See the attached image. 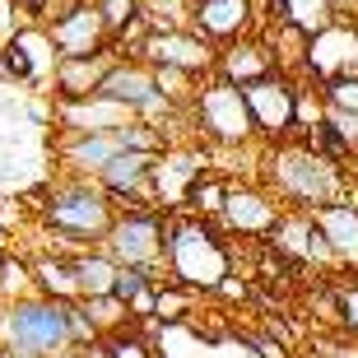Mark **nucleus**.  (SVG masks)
<instances>
[{"mask_svg":"<svg viewBox=\"0 0 358 358\" xmlns=\"http://www.w3.org/2000/svg\"><path fill=\"white\" fill-rule=\"evenodd\" d=\"M261 182L284 200V210L317 214L335 200H349V168L326 159L303 135L284 145H261Z\"/></svg>","mask_w":358,"mask_h":358,"instance_id":"nucleus-1","label":"nucleus"},{"mask_svg":"<svg viewBox=\"0 0 358 358\" xmlns=\"http://www.w3.org/2000/svg\"><path fill=\"white\" fill-rule=\"evenodd\" d=\"M117 214L121 210L112 205V196L98 182H89V177H66L42 200V228L61 242V252L103 247V238L117 224Z\"/></svg>","mask_w":358,"mask_h":358,"instance_id":"nucleus-2","label":"nucleus"},{"mask_svg":"<svg viewBox=\"0 0 358 358\" xmlns=\"http://www.w3.org/2000/svg\"><path fill=\"white\" fill-rule=\"evenodd\" d=\"M233 270V252H228L219 224L196 219V214H173L168 224V279L182 284L186 293H219Z\"/></svg>","mask_w":358,"mask_h":358,"instance_id":"nucleus-3","label":"nucleus"},{"mask_svg":"<svg viewBox=\"0 0 358 358\" xmlns=\"http://www.w3.org/2000/svg\"><path fill=\"white\" fill-rule=\"evenodd\" d=\"M0 349L19 358H66L75 349L70 303H56L42 293L0 303Z\"/></svg>","mask_w":358,"mask_h":358,"instance_id":"nucleus-4","label":"nucleus"},{"mask_svg":"<svg viewBox=\"0 0 358 358\" xmlns=\"http://www.w3.org/2000/svg\"><path fill=\"white\" fill-rule=\"evenodd\" d=\"M186 117L196 126L210 145L219 149H247V145H261L256 135V121H252V107H247V93L233 89L228 80H205L186 107Z\"/></svg>","mask_w":358,"mask_h":358,"instance_id":"nucleus-5","label":"nucleus"},{"mask_svg":"<svg viewBox=\"0 0 358 358\" xmlns=\"http://www.w3.org/2000/svg\"><path fill=\"white\" fill-rule=\"evenodd\" d=\"M168 210H121L112 233L103 238V252L117 266H135V270H168Z\"/></svg>","mask_w":358,"mask_h":358,"instance_id":"nucleus-6","label":"nucleus"},{"mask_svg":"<svg viewBox=\"0 0 358 358\" xmlns=\"http://www.w3.org/2000/svg\"><path fill=\"white\" fill-rule=\"evenodd\" d=\"M140 61H149L154 70H177V75H191V80L205 84L219 70V47L205 33H196V28H168V33L149 28Z\"/></svg>","mask_w":358,"mask_h":358,"instance_id":"nucleus-7","label":"nucleus"},{"mask_svg":"<svg viewBox=\"0 0 358 358\" xmlns=\"http://www.w3.org/2000/svg\"><path fill=\"white\" fill-rule=\"evenodd\" d=\"M247 107H252V121H256V135L261 145H284V140H298L303 126H298V80L275 70L266 80L247 84Z\"/></svg>","mask_w":358,"mask_h":358,"instance_id":"nucleus-8","label":"nucleus"},{"mask_svg":"<svg viewBox=\"0 0 358 358\" xmlns=\"http://www.w3.org/2000/svg\"><path fill=\"white\" fill-rule=\"evenodd\" d=\"M279 219H284V200H279L266 182H233L228 205H224V214H219L214 224H219L224 238L261 242V247H266Z\"/></svg>","mask_w":358,"mask_h":358,"instance_id":"nucleus-9","label":"nucleus"},{"mask_svg":"<svg viewBox=\"0 0 358 358\" xmlns=\"http://www.w3.org/2000/svg\"><path fill=\"white\" fill-rule=\"evenodd\" d=\"M47 33H52L61 56H93L112 47V33H107L93 0H61L56 14L47 19Z\"/></svg>","mask_w":358,"mask_h":358,"instance_id":"nucleus-10","label":"nucleus"},{"mask_svg":"<svg viewBox=\"0 0 358 358\" xmlns=\"http://www.w3.org/2000/svg\"><path fill=\"white\" fill-rule=\"evenodd\" d=\"M266 247L298 270H335V256L326 247V238H321L317 214H307V210H284V219L275 224Z\"/></svg>","mask_w":358,"mask_h":358,"instance_id":"nucleus-11","label":"nucleus"},{"mask_svg":"<svg viewBox=\"0 0 358 358\" xmlns=\"http://www.w3.org/2000/svg\"><path fill=\"white\" fill-rule=\"evenodd\" d=\"M358 70V19H335L307 38V84H326L335 75H354Z\"/></svg>","mask_w":358,"mask_h":358,"instance_id":"nucleus-12","label":"nucleus"},{"mask_svg":"<svg viewBox=\"0 0 358 358\" xmlns=\"http://www.w3.org/2000/svg\"><path fill=\"white\" fill-rule=\"evenodd\" d=\"M56 154H61L66 177L98 182V173H103L107 163L117 159V154H126V126H117V131H66Z\"/></svg>","mask_w":358,"mask_h":358,"instance_id":"nucleus-13","label":"nucleus"},{"mask_svg":"<svg viewBox=\"0 0 358 358\" xmlns=\"http://www.w3.org/2000/svg\"><path fill=\"white\" fill-rule=\"evenodd\" d=\"M261 19L266 14L256 10V0H196V33H205L214 47L261 33Z\"/></svg>","mask_w":358,"mask_h":358,"instance_id":"nucleus-14","label":"nucleus"},{"mask_svg":"<svg viewBox=\"0 0 358 358\" xmlns=\"http://www.w3.org/2000/svg\"><path fill=\"white\" fill-rule=\"evenodd\" d=\"M205 154H196V149H168L159 159V168H154V200H159V210L168 214H182L186 210V196H191V186L205 177Z\"/></svg>","mask_w":358,"mask_h":358,"instance_id":"nucleus-15","label":"nucleus"},{"mask_svg":"<svg viewBox=\"0 0 358 358\" xmlns=\"http://www.w3.org/2000/svg\"><path fill=\"white\" fill-rule=\"evenodd\" d=\"M117 47H107V52H93V56H61L52 70V93L56 103H70V98H89V93L103 89L107 70L117 66Z\"/></svg>","mask_w":358,"mask_h":358,"instance_id":"nucleus-16","label":"nucleus"},{"mask_svg":"<svg viewBox=\"0 0 358 358\" xmlns=\"http://www.w3.org/2000/svg\"><path fill=\"white\" fill-rule=\"evenodd\" d=\"M275 52H270V42L261 38V33H252V38H238L228 42V47H219V80H228L233 89H247V84L266 80V75H275Z\"/></svg>","mask_w":358,"mask_h":358,"instance_id":"nucleus-17","label":"nucleus"},{"mask_svg":"<svg viewBox=\"0 0 358 358\" xmlns=\"http://www.w3.org/2000/svg\"><path fill=\"white\" fill-rule=\"evenodd\" d=\"M317 228L335 256V270L358 275V205L354 200H335V205L317 210Z\"/></svg>","mask_w":358,"mask_h":358,"instance_id":"nucleus-18","label":"nucleus"},{"mask_svg":"<svg viewBox=\"0 0 358 358\" xmlns=\"http://www.w3.org/2000/svg\"><path fill=\"white\" fill-rule=\"evenodd\" d=\"M56 121L61 131H117L126 121H135L131 112L103 93H89V98H70V103H56Z\"/></svg>","mask_w":358,"mask_h":358,"instance_id":"nucleus-19","label":"nucleus"},{"mask_svg":"<svg viewBox=\"0 0 358 358\" xmlns=\"http://www.w3.org/2000/svg\"><path fill=\"white\" fill-rule=\"evenodd\" d=\"M340 19V0H266V24H289L298 33H321Z\"/></svg>","mask_w":358,"mask_h":358,"instance_id":"nucleus-20","label":"nucleus"},{"mask_svg":"<svg viewBox=\"0 0 358 358\" xmlns=\"http://www.w3.org/2000/svg\"><path fill=\"white\" fill-rule=\"evenodd\" d=\"M33 284H38L42 298L80 303V284H75V261H70V252H42L38 261H33Z\"/></svg>","mask_w":358,"mask_h":358,"instance_id":"nucleus-21","label":"nucleus"},{"mask_svg":"<svg viewBox=\"0 0 358 358\" xmlns=\"http://www.w3.org/2000/svg\"><path fill=\"white\" fill-rule=\"evenodd\" d=\"M70 261H75V284H80V298H107V293H117L121 266L103 252V247L70 252Z\"/></svg>","mask_w":358,"mask_h":358,"instance_id":"nucleus-22","label":"nucleus"},{"mask_svg":"<svg viewBox=\"0 0 358 358\" xmlns=\"http://www.w3.org/2000/svg\"><path fill=\"white\" fill-rule=\"evenodd\" d=\"M228 191H233V177L214 173V168H205V177H200L196 186H191V196H186V214H196V219H219L228 205Z\"/></svg>","mask_w":358,"mask_h":358,"instance_id":"nucleus-23","label":"nucleus"},{"mask_svg":"<svg viewBox=\"0 0 358 358\" xmlns=\"http://www.w3.org/2000/svg\"><path fill=\"white\" fill-rule=\"evenodd\" d=\"M145 24L149 28H196V0H145Z\"/></svg>","mask_w":358,"mask_h":358,"instance_id":"nucleus-24","label":"nucleus"},{"mask_svg":"<svg viewBox=\"0 0 358 358\" xmlns=\"http://www.w3.org/2000/svg\"><path fill=\"white\" fill-rule=\"evenodd\" d=\"M331 307H335V326L345 340H358V275H349L345 284L331 289Z\"/></svg>","mask_w":358,"mask_h":358,"instance_id":"nucleus-25","label":"nucleus"},{"mask_svg":"<svg viewBox=\"0 0 358 358\" xmlns=\"http://www.w3.org/2000/svg\"><path fill=\"white\" fill-rule=\"evenodd\" d=\"M326 112H340V117H358V70L354 75H335V80L317 84Z\"/></svg>","mask_w":358,"mask_h":358,"instance_id":"nucleus-26","label":"nucleus"},{"mask_svg":"<svg viewBox=\"0 0 358 358\" xmlns=\"http://www.w3.org/2000/svg\"><path fill=\"white\" fill-rule=\"evenodd\" d=\"M98 5V14H103V24H107V33L117 38V33H126V28L135 24V19H145V0H93Z\"/></svg>","mask_w":358,"mask_h":358,"instance_id":"nucleus-27","label":"nucleus"},{"mask_svg":"<svg viewBox=\"0 0 358 358\" xmlns=\"http://www.w3.org/2000/svg\"><path fill=\"white\" fill-rule=\"evenodd\" d=\"M103 345H107V358H154L149 340H145V335H135V331H117V335H107Z\"/></svg>","mask_w":358,"mask_h":358,"instance_id":"nucleus-28","label":"nucleus"},{"mask_svg":"<svg viewBox=\"0 0 358 358\" xmlns=\"http://www.w3.org/2000/svg\"><path fill=\"white\" fill-rule=\"evenodd\" d=\"M312 358H358V340H345V335L321 340V345L312 349Z\"/></svg>","mask_w":358,"mask_h":358,"instance_id":"nucleus-29","label":"nucleus"},{"mask_svg":"<svg viewBox=\"0 0 358 358\" xmlns=\"http://www.w3.org/2000/svg\"><path fill=\"white\" fill-rule=\"evenodd\" d=\"M219 298H238V303H242V298H247V284H242L238 275H228L224 284H219Z\"/></svg>","mask_w":358,"mask_h":358,"instance_id":"nucleus-30","label":"nucleus"},{"mask_svg":"<svg viewBox=\"0 0 358 358\" xmlns=\"http://www.w3.org/2000/svg\"><path fill=\"white\" fill-rule=\"evenodd\" d=\"M0 358H19V354H5V349H0Z\"/></svg>","mask_w":358,"mask_h":358,"instance_id":"nucleus-31","label":"nucleus"},{"mask_svg":"<svg viewBox=\"0 0 358 358\" xmlns=\"http://www.w3.org/2000/svg\"><path fill=\"white\" fill-rule=\"evenodd\" d=\"M0 266H5V252H0Z\"/></svg>","mask_w":358,"mask_h":358,"instance_id":"nucleus-32","label":"nucleus"},{"mask_svg":"<svg viewBox=\"0 0 358 358\" xmlns=\"http://www.w3.org/2000/svg\"><path fill=\"white\" fill-rule=\"evenodd\" d=\"M307 358H312V354H307Z\"/></svg>","mask_w":358,"mask_h":358,"instance_id":"nucleus-33","label":"nucleus"}]
</instances>
